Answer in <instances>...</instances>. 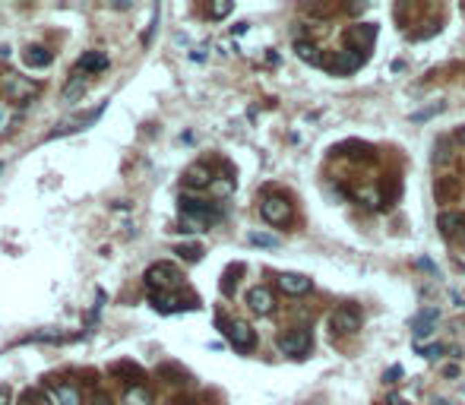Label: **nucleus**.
Segmentation results:
<instances>
[{"mask_svg":"<svg viewBox=\"0 0 465 405\" xmlns=\"http://www.w3.org/2000/svg\"><path fill=\"white\" fill-rule=\"evenodd\" d=\"M146 285L152 292H171V288L184 285V279H180V272L174 270L171 263H155V266L146 270Z\"/></svg>","mask_w":465,"mask_h":405,"instance_id":"f257e3e1","label":"nucleus"},{"mask_svg":"<svg viewBox=\"0 0 465 405\" xmlns=\"http://www.w3.org/2000/svg\"><path fill=\"white\" fill-rule=\"evenodd\" d=\"M0 86H3V98L16 102V105H29L32 98L38 95V83H32L26 76H16V73H7Z\"/></svg>","mask_w":465,"mask_h":405,"instance_id":"f03ea898","label":"nucleus"},{"mask_svg":"<svg viewBox=\"0 0 465 405\" xmlns=\"http://www.w3.org/2000/svg\"><path fill=\"white\" fill-rule=\"evenodd\" d=\"M260 212L269 225H285L288 218H292V202H288L285 196H266V200L260 202Z\"/></svg>","mask_w":465,"mask_h":405,"instance_id":"7ed1b4c3","label":"nucleus"},{"mask_svg":"<svg viewBox=\"0 0 465 405\" xmlns=\"http://www.w3.org/2000/svg\"><path fill=\"white\" fill-rule=\"evenodd\" d=\"M222 326H225V336L231 339V346L238 348V352H250V348L256 346L254 330H250L244 320H231V323H222Z\"/></svg>","mask_w":465,"mask_h":405,"instance_id":"20e7f679","label":"nucleus"},{"mask_svg":"<svg viewBox=\"0 0 465 405\" xmlns=\"http://www.w3.org/2000/svg\"><path fill=\"white\" fill-rule=\"evenodd\" d=\"M278 348L285 355H294V358H304L310 352V332L307 330H292L285 336H278Z\"/></svg>","mask_w":465,"mask_h":405,"instance_id":"39448f33","label":"nucleus"},{"mask_svg":"<svg viewBox=\"0 0 465 405\" xmlns=\"http://www.w3.org/2000/svg\"><path fill=\"white\" fill-rule=\"evenodd\" d=\"M330 326L336 332H358L361 330V310L358 308H352V304H345V308H339L336 314L330 317Z\"/></svg>","mask_w":465,"mask_h":405,"instance_id":"423d86ee","label":"nucleus"},{"mask_svg":"<svg viewBox=\"0 0 465 405\" xmlns=\"http://www.w3.org/2000/svg\"><path fill=\"white\" fill-rule=\"evenodd\" d=\"M364 64V54L358 51V48H345V51H339L336 60H332V73L336 76H345V73H354V70Z\"/></svg>","mask_w":465,"mask_h":405,"instance_id":"0eeeda50","label":"nucleus"},{"mask_svg":"<svg viewBox=\"0 0 465 405\" xmlns=\"http://www.w3.org/2000/svg\"><path fill=\"white\" fill-rule=\"evenodd\" d=\"M247 304H250V310L254 314H272V308H276V298H272V292L269 288H250V294H247Z\"/></svg>","mask_w":465,"mask_h":405,"instance_id":"6e6552de","label":"nucleus"},{"mask_svg":"<svg viewBox=\"0 0 465 405\" xmlns=\"http://www.w3.org/2000/svg\"><path fill=\"white\" fill-rule=\"evenodd\" d=\"M437 320H440V314H437V308L421 310V314L412 320V332H415V339H424V336H430V332H434V326H437Z\"/></svg>","mask_w":465,"mask_h":405,"instance_id":"1a4fd4ad","label":"nucleus"},{"mask_svg":"<svg viewBox=\"0 0 465 405\" xmlns=\"http://www.w3.org/2000/svg\"><path fill=\"white\" fill-rule=\"evenodd\" d=\"M437 228L443 232V238H456V234L465 232V216L462 212H443L437 218Z\"/></svg>","mask_w":465,"mask_h":405,"instance_id":"9d476101","label":"nucleus"},{"mask_svg":"<svg viewBox=\"0 0 465 405\" xmlns=\"http://www.w3.org/2000/svg\"><path fill=\"white\" fill-rule=\"evenodd\" d=\"M278 288H282L285 294H307L310 292V279L298 276V272H285V276H278Z\"/></svg>","mask_w":465,"mask_h":405,"instance_id":"9b49d317","label":"nucleus"},{"mask_svg":"<svg viewBox=\"0 0 465 405\" xmlns=\"http://www.w3.org/2000/svg\"><path fill=\"white\" fill-rule=\"evenodd\" d=\"M102 70H108V57L98 51H89L79 57V64H76V73H102Z\"/></svg>","mask_w":465,"mask_h":405,"instance_id":"f8f14e48","label":"nucleus"},{"mask_svg":"<svg viewBox=\"0 0 465 405\" xmlns=\"http://www.w3.org/2000/svg\"><path fill=\"white\" fill-rule=\"evenodd\" d=\"M184 184H187V187H209L212 184L209 165H190L187 171H184Z\"/></svg>","mask_w":465,"mask_h":405,"instance_id":"ddd939ff","label":"nucleus"},{"mask_svg":"<svg viewBox=\"0 0 465 405\" xmlns=\"http://www.w3.org/2000/svg\"><path fill=\"white\" fill-rule=\"evenodd\" d=\"M459 180L456 178H437V187H434V194H437V202H453L459 196Z\"/></svg>","mask_w":465,"mask_h":405,"instance_id":"4468645a","label":"nucleus"},{"mask_svg":"<svg viewBox=\"0 0 465 405\" xmlns=\"http://www.w3.org/2000/svg\"><path fill=\"white\" fill-rule=\"evenodd\" d=\"M294 54H298L304 64H310V67H320V64H323V57H320V51H316L314 41H294Z\"/></svg>","mask_w":465,"mask_h":405,"instance_id":"2eb2a0df","label":"nucleus"},{"mask_svg":"<svg viewBox=\"0 0 465 405\" xmlns=\"http://www.w3.org/2000/svg\"><path fill=\"white\" fill-rule=\"evenodd\" d=\"M23 60L29 64V67H48V64H51V51L41 48V45H32L29 51L23 54Z\"/></svg>","mask_w":465,"mask_h":405,"instance_id":"dca6fc26","label":"nucleus"},{"mask_svg":"<svg viewBox=\"0 0 465 405\" xmlns=\"http://www.w3.org/2000/svg\"><path fill=\"white\" fill-rule=\"evenodd\" d=\"M54 396H57L60 405H83L79 390H76V386H70V383H60V386H54Z\"/></svg>","mask_w":465,"mask_h":405,"instance_id":"f3484780","label":"nucleus"},{"mask_svg":"<svg viewBox=\"0 0 465 405\" xmlns=\"http://www.w3.org/2000/svg\"><path fill=\"white\" fill-rule=\"evenodd\" d=\"M152 304H155V310H162V314H171V310L180 308L171 292H152Z\"/></svg>","mask_w":465,"mask_h":405,"instance_id":"a211bd4d","label":"nucleus"},{"mask_svg":"<svg viewBox=\"0 0 465 405\" xmlns=\"http://www.w3.org/2000/svg\"><path fill=\"white\" fill-rule=\"evenodd\" d=\"M374 35H377V26H364V29H352V32H348V41H358L361 48H370Z\"/></svg>","mask_w":465,"mask_h":405,"instance_id":"6ab92c4d","label":"nucleus"},{"mask_svg":"<svg viewBox=\"0 0 465 405\" xmlns=\"http://www.w3.org/2000/svg\"><path fill=\"white\" fill-rule=\"evenodd\" d=\"M124 402L127 405H149V390H146V386H130Z\"/></svg>","mask_w":465,"mask_h":405,"instance_id":"aec40b11","label":"nucleus"},{"mask_svg":"<svg viewBox=\"0 0 465 405\" xmlns=\"http://www.w3.org/2000/svg\"><path fill=\"white\" fill-rule=\"evenodd\" d=\"M83 92H86V76L76 73V79L67 86V89H64V98H67V102H76V98L83 95Z\"/></svg>","mask_w":465,"mask_h":405,"instance_id":"412c9836","label":"nucleus"},{"mask_svg":"<svg viewBox=\"0 0 465 405\" xmlns=\"http://www.w3.org/2000/svg\"><path fill=\"white\" fill-rule=\"evenodd\" d=\"M178 254L184 256V260H200V256H203V247H200V244H180Z\"/></svg>","mask_w":465,"mask_h":405,"instance_id":"4be33fe9","label":"nucleus"},{"mask_svg":"<svg viewBox=\"0 0 465 405\" xmlns=\"http://www.w3.org/2000/svg\"><path fill=\"white\" fill-rule=\"evenodd\" d=\"M231 10H234V3H228V0H218V3H209V16H216V19L228 16Z\"/></svg>","mask_w":465,"mask_h":405,"instance_id":"5701e85b","label":"nucleus"},{"mask_svg":"<svg viewBox=\"0 0 465 405\" xmlns=\"http://www.w3.org/2000/svg\"><path fill=\"white\" fill-rule=\"evenodd\" d=\"M247 241H250V244H256V247H276V244H278L276 238H269V234H256V232L250 234Z\"/></svg>","mask_w":465,"mask_h":405,"instance_id":"b1692460","label":"nucleus"},{"mask_svg":"<svg viewBox=\"0 0 465 405\" xmlns=\"http://www.w3.org/2000/svg\"><path fill=\"white\" fill-rule=\"evenodd\" d=\"M26 402L29 405H51V396H48V393H26Z\"/></svg>","mask_w":465,"mask_h":405,"instance_id":"393cba45","label":"nucleus"},{"mask_svg":"<svg viewBox=\"0 0 465 405\" xmlns=\"http://www.w3.org/2000/svg\"><path fill=\"white\" fill-rule=\"evenodd\" d=\"M418 352L424 355V358H440V355H443V346H418Z\"/></svg>","mask_w":465,"mask_h":405,"instance_id":"a878e982","label":"nucleus"},{"mask_svg":"<svg viewBox=\"0 0 465 405\" xmlns=\"http://www.w3.org/2000/svg\"><path fill=\"white\" fill-rule=\"evenodd\" d=\"M358 196H364V200H368V206H380V196H377V190H370V187H364Z\"/></svg>","mask_w":465,"mask_h":405,"instance_id":"bb28decb","label":"nucleus"},{"mask_svg":"<svg viewBox=\"0 0 465 405\" xmlns=\"http://www.w3.org/2000/svg\"><path fill=\"white\" fill-rule=\"evenodd\" d=\"M212 190L216 194H231V180H212Z\"/></svg>","mask_w":465,"mask_h":405,"instance_id":"cd10ccee","label":"nucleus"},{"mask_svg":"<svg viewBox=\"0 0 465 405\" xmlns=\"http://www.w3.org/2000/svg\"><path fill=\"white\" fill-rule=\"evenodd\" d=\"M10 399H13V396H10V390H7V386H0V405H10Z\"/></svg>","mask_w":465,"mask_h":405,"instance_id":"c85d7f7f","label":"nucleus"},{"mask_svg":"<svg viewBox=\"0 0 465 405\" xmlns=\"http://www.w3.org/2000/svg\"><path fill=\"white\" fill-rule=\"evenodd\" d=\"M459 143H462V146H465V127H462V130H459Z\"/></svg>","mask_w":465,"mask_h":405,"instance_id":"c756f323","label":"nucleus"},{"mask_svg":"<svg viewBox=\"0 0 465 405\" xmlns=\"http://www.w3.org/2000/svg\"><path fill=\"white\" fill-rule=\"evenodd\" d=\"M392 405H408V402H402V399H392Z\"/></svg>","mask_w":465,"mask_h":405,"instance_id":"7c9ffc66","label":"nucleus"},{"mask_svg":"<svg viewBox=\"0 0 465 405\" xmlns=\"http://www.w3.org/2000/svg\"><path fill=\"white\" fill-rule=\"evenodd\" d=\"M0 120H3V111H0Z\"/></svg>","mask_w":465,"mask_h":405,"instance_id":"2f4dec72","label":"nucleus"}]
</instances>
